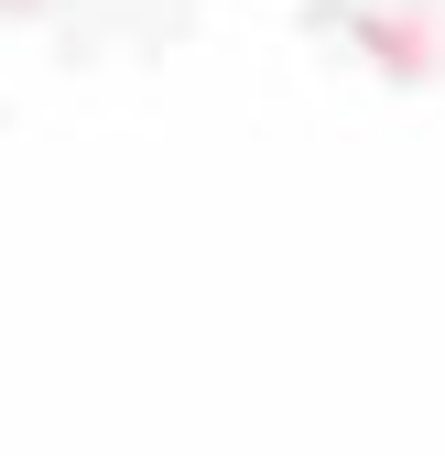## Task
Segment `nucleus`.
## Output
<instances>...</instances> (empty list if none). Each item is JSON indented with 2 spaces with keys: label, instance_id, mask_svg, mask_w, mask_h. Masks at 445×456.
I'll use <instances>...</instances> for the list:
<instances>
[]
</instances>
